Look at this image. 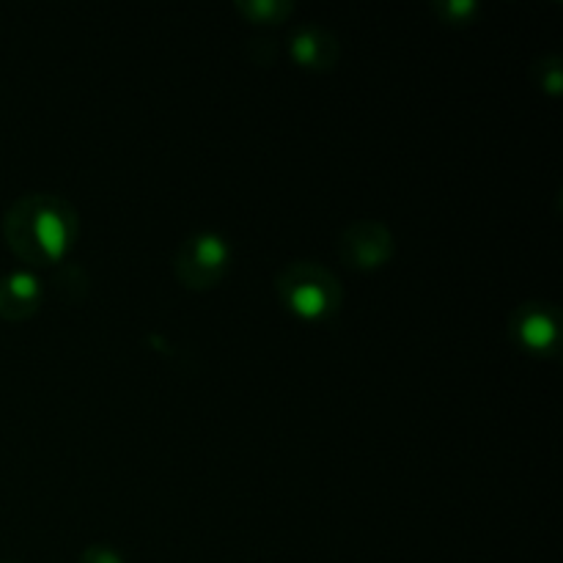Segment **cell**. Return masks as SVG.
<instances>
[{
    "label": "cell",
    "instance_id": "6da1fadb",
    "mask_svg": "<svg viewBox=\"0 0 563 563\" xmlns=\"http://www.w3.org/2000/svg\"><path fill=\"white\" fill-rule=\"evenodd\" d=\"M80 236V214L64 196L27 192L3 214L5 247L27 267H53L71 253Z\"/></svg>",
    "mask_w": 563,
    "mask_h": 563
},
{
    "label": "cell",
    "instance_id": "ba28073f",
    "mask_svg": "<svg viewBox=\"0 0 563 563\" xmlns=\"http://www.w3.org/2000/svg\"><path fill=\"white\" fill-rule=\"evenodd\" d=\"M234 11L256 27H278L295 14L291 0H236Z\"/></svg>",
    "mask_w": 563,
    "mask_h": 563
},
{
    "label": "cell",
    "instance_id": "52a82bcc",
    "mask_svg": "<svg viewBox=\"0 0 563 563\" xmlns=\"http://www.w3.org/2000/svg\"><path fill=\"white\" fill-rule=\"evenodd\" d=\"M44 284L31 269H14L0 278V319L11 324L27 322L42 311Z\"/></svg>",
    "mask_w": 563,
    "mask_h": 563
},
{
    "label": "cell",
    "instance_id": "7c38bea8",
    "mask_svg": "<svg viewBox=\"0 0 563 563\" xmlns=\"http://www.w3.org/2000/svg\"><path fill=\"white\" fill-rule=\"evenodd\" d=\"M0 563H20V561H0Z\"/></svg>",
    "mask_w": 563,
    "mask_h": 563
},
{
    "label": "cell",
    "instance_id": "3957f363",
    "mask_svg": "<svg viewBox=\"0 0 563 563\" xmlns=\"http://www.w3.org/2000/svg\"><path fill=\"white\" fill-rule=\"evenodd\" d=\"M231 245L218 231H198L187 236L174 256L176 280L187 291H209L229 275Z\"/></svg>",
    "mask_w": 563,
    "mask_h": 563
},
{
    "label": "cell",
    "instance_id": "5b68a950",
    "mask_svg": "<svg viewBox=\"0 0 563 563\" xmlns=\"http://www.w3.org/2000/svg\"><path fill=\"white\" fill-rule=\"evenodd\" d=\"M396 256V236L383 220H355L339 236V258L355 273H377Z\"/></svg>",
    "mask_w": 563,
    "mask_h": 563
},
{
    "label": "cell",
    "instance_id": "8fae6325",
    "mask_svg": "<svg viewBox=\"0 0 563 563\" xmlns=\"http://www.w3.org/2000/svg\"><path fill=\"white\" fill-rule=\"evenodd\" d=\"M77 563H126V559L110 544H88Z\"/></svg>",
    "mask_w": 563,
    "mask_h": 563
},
{
    "label": "cell",
    "instance_id": "30bf717a",
    "mask_svg": "<svg viewBox=\"0 0 563 563\" xmlns=\"http://www.w3.org/2000/svg\"><path fill=\"white\" fill-rule=\"evenodd\" d=\"M429 9L449 27H467L482 16V3L478 0H434Z\"/></svg>",
    "mask_w": 563,
    "mask_h": 563
},
{
    "label": "cell",
    "instance_id": "277c9868",
    "mask_svg": "<svg viewBox=\"0 0 563 563\" xmlns=\"http://www.w3.org/2000/svg\"><path fill=\"white\" fill-rule=\"evenodd\" d=\"M509 339L522 355L553 361L561 352V311L555 302L528 300L509 317Z\"/></svg>",
    "mask_w": 563,
    "mask_h": 563
},
{
    "label": "cell",
    "instance_id": "9c48e42d",
    "mask_svg": "<svg viewBox=\"0 0 563 563\" xmlns=\"http://www.w3.org/2000/svg\"><path fill=\"white\" fill-rule=\"evenodd\" d=\"M531 82L537 91L548 97H561L563 93V58L555 53L539 55L531 64Z\"/></svg>",
    "mask_w": 563,
    "mask_h": 563
},
{
    "label": "cell",
    "instance_id": "7a4b0ae2",
    "mask_svg": "<svg viewBox=\"0 0 563 563\" xmlns=\"http://www.w3.org/2000/svg\"><path fill=\"white\" fill-rule=\"evenodd\" d=\"M275 295L280 306L300 322H328L344 306V286L317 262H289L275 275Z\"/></svg>",
    "mask_w": 563,
    "mask_h": 563
},
{
    "label": "cell",
    "instance_id": "8992f818",
    "mask_svg": "<svg viewBox=\"0 0 563 563\" xmlns=\"http://www.w3.org/2000/svg\"><path fill=\"white\" fill-rule=\"evenodd\" d=\"M289 58L300 69L313 75H330L341 60V42L322 25H300L289 36Z\"/></svg>",
    "mask_w": 563,
    "mask_h": 563
}]
</instances>
